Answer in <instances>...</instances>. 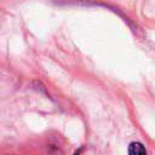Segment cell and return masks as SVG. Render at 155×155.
<instances>
[{
  "label": "cell",
  "mask_w": 155,
  "mask_h": 155,
  "mask_svg": "<svg viewBox=\"0 0 155 155\" xmlns=\"http://www.w3.org/2000/svg\"><path fill=\"white\" fill-rule=\"evenodd\" d=\"M128 155H147V150L142 143L132 142L128 145Z\"/></svg>",
  "instance_id": "obj_1"
}]
</instances>
